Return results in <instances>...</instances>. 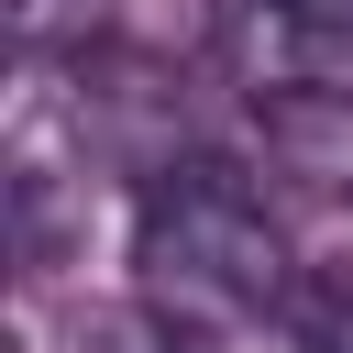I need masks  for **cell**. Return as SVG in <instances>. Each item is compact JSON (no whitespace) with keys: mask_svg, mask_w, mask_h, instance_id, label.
<instances>
[{"mask_svg":"<svg viewBox=\"0 0 353 353\" xmlns=\"http://www.w3.org/2000/svg\"><path fill=\"white\" fill-rule=\"evenodd\" d=\"M77 353H210V342L154 298V309H99V320L77 331Z\"/></svg>","mask_w":353,"mask_h":353,"instance_id":"cell-4","label":"cell"},{"mask_svg":"<svg viewBox=\"0 0 353 353\" xmlns=\"http://www.w3.org/2000/svg\"><path fill=\"white\" fill-rule=\"evenodd\" d=\"M276 320L298 331V353H353V254L298 265V287H287V309H276Z\"/></svg>","mask_w":353,"mask_h":353,"instance_id":"cell-3","label":"cell"},{"mask_svg":"<svg viewBox=\"0 0 353 353\" xmlns=\"http://www.w3.org/2000/svg\"><path fill=\"white\" fill-rule=\"evenodd\" d=\"M22 11H44V0H22Z\"/></svg>","mask_w":353,"mask_h":353,"instance_id":"cell-5","label":"cell"},{"mask_svg":"<svg viewBox=\"0 0 353 353\" xmlns=\"http://www.w3.org/2000/svg\"><path fill=\"white\" fill-rule=\"evenodd\" d=\"M254 132L265 154L320 188V199H353V77H320V88H254Z\"/></svg>","mask_w":353,"mask_h":353,"instance_id":"cell-2","label":"cell"},{"mask_svg":"<svg viewBox=\"0 0 353 353\" xmlns=\"http://www.w3.org/2000/svg\"><path fill=\"white\" fill-rule=\"evenodd\" d=\"M132 265L165 309H287V287H298V254H287L265 188L221 154H188V165L143 176Z\"/></svg>","mask_w":353,"mask_h":353,"instance_id":"cell-1","label":"cell"}]
</instances>
